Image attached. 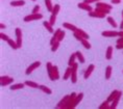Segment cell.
<instances>
[{
    "mask_svg": "<svg viewBox=\"0 0 123 109\" xmlns=\"http://www.w3.org/2000/svg\"><path fill=\"white\" fill-rule=\"evenodd\" d=\"M72 72H71V77H70V79H71L72 83H76L77 82V69H78V63L75 62L74 65L72 66Z\"/></svg>",
    "mask_w": 123,
    "mask_h": 109,
    "instance_id": "cell-1",
    "label": "cell"
},
{
    "mask_svg": "<svg viewBox=\"0 0 123 109\" xmlns=\"http://www.w3.org/2000/svg\"><path fill=\"white\" fill-rule=\"evenodd\" d=\"M43 18V15L42 14H30L28 16H26L24 18V22H30V21H37V20H40Z\"/></svg>",
    "mask_w": 123,
    "mask_h": 109,
    "instance_id": "cell-2",
    "label": "cell"
},
{
    "mask_svg": "<svg viewBox=\"0 0 123 109\" xmlns=\"http://www.w3.org/2000/svg\"><path fill=\"white\" fill-rule=\"evenodd\" d=\"M14 82V78L11 76H1L0 77V84L1 86H5V85H10Z\"/></svg>",
    "mask_w": 123,
    "mask_h": 109,
    "instance_id": "cell-3",
    "label": "cell"
},
{
    "mask_svg": "<svg viewBox=\"0 0 123 109\" xmlns=\"http://www.w3.org/2000/svg\"><path fill=\"white\" fill-rule=\"evenodd\" d=\"M48 76H49V78H50V80H52V81L57 80L58 78H60V72H58L57 65H53V69H52L51 74H49Z\"/></svg>",
    "mask_w": 123,
    "mask_h": 109,
    "instance_id": "cell-4",
    "label": "cell"
},
{
    "mask_svg": "<svg viewBox=\"0 0 123 109\" xmlns=\"http://www.w3.org/2000/svg\"><path fill=\"white\" fill-rule=\"evenodd\" d=\"M69 98H70V95H67V96H65L63 99L61 100L60 102L57 103V105L55 106L56 108H62V109H65V107H66V105L68 104V101H69Z\"/></svg>",
    "mask_w": 123,
    "mask_h": 109,
    "instance_id": "cell-5",
    "label": "cell"
},
{
    "mask_svg": "<svg viewBox=\"0 0 123 109\" xmlns=\"http://www.w3.org/2000/svg\"><path fill=\"white\" fill-rule=\"evenodd\" d=\"M41 65V62L40 61H36V62H33V63H31V65H30L28 68L26 69V72H25V74L26 75H30L31 74V73L35 71V70H37L39 68V66Z\"/></svg>",
    "mask_w": 123,
    "mask_h": 109,
    "instance_id": "cell-6",
    "label": "cell"
},
{
    "mask_svg": "<svg viewBox=\"0 0 123 109\" xmlns=\"http://www.w3.org/2000/svg\"><path fill=\"white\" fill-rule=\"evenodd\" d=\"M89 16L92 17V18H99V19H103L104 17H105V14L101 13L99 11H89Z\"/></svg>",
    "mask_w": 123,
    "mask_h": 109,
    "instance_id": "cell-7",
    "label": "cell"
},
{
    "mask_svg": "<svg viewBox=\"0 0 123 109\" xmlns=\"http://www.w3.org/2000/svg\"><path fill=\"white\" fill-rule=\"evenodd\" d=\"M15 33H16V38H17V44L18 46H19V48L22 47V30H21L20 28H16V31H15Z\"/></svg>",
    "mask_w": 123,
    "mask_h": 109,
    "instance_id": "cell-8",
    "label": "cell"
},
{
    "mask_svg": "<svg viewBox=\"0 0 123 109\" xmlns=\"http://www.w3.org/2000/svg\"><path fill=\"white\" fill-rule=\"evenodd\" d=\"M82 98H84V93H78L77 96H76V98H75V100H74V102H73V104L70 106V109H73V108H75L76 106H77L79 103H80V101L82 100Z\"/></svg>",
    "mask_w": 123,
    "mask_h": 109,
    "instance_id": "cell-9",
    "label": "cell"
},
{
    "mask_svg": "<svg viewBox=\"0 0 123 109\" xmlns=\"http://www.w3.org/2000/svg\"><path fill=\"white\" fill-rule=\"evenodd\" d=\"M101 34H102V36H105V38H117V36H119V32L112 30V31H103Z\"/></svg>",
    "mask_w": 123,
    "mask_h": 109,
    "instance_id": "cell-10",
    "label": "cell"
},
{
    "mask_svg": "<svg viewBox=\"0 0 123 109\" xmlns=\"http://www.w3.org/2000/svg\"><path fill=\"white\" fill-rule=\"evenodd\" d=\"M121 96H122V92H119V93H118V96L115 98V100L112 102V104L110 105V109H115L117 106H118V103H119V101H120V99H121Z\"/></svg>",
    "mask_w": 123,
    "mask_h": 109,
    "instance_id": "cell-11",
    "label": "cell"
},
{
    "mask_svg": "<svg viewBox=\"0 0 123 109\" xmlns=\"http://www.w3.org/2000/svg\"><path fill=\"white\" fill-rule=\"evenodd\" d=\"M77 6L80 8V10H84V11H87L88 13L89 11H93L92 10V6L90 4H88V3H86V2H79V3L77 4Z\"/></svg>",
    "mask_w": 123,
    "mask_h": 109,
    "instance_id": "cell-12",
    "label": "cell"
},
{
    "mask_svg": "<svg viewBox=\"0 0 123 109\" xmlns=\"http://www.w3.org/2000/svg\"><path fill=\"white\" fill-rule=\"evenodd\" d=\"M94 70H95V65H90L88 66L87 70L85 71V75H84V76H85V79H88V78L91 76V74L93 73Z\"/></svg>",
    "mask_w": 123,
    "mask_h": 109,
    "instance_id": "cell-13",
    "label": "cell"
},
{
    "mask_svg": "<svg viewBox=\"0 0 123 109\" xmlns=\"http://www.w3.org/2000/svg\"><path fill=\"white\" fill-rule=\"evenodd\" d=\"M96 7H102V8H106V10L112 11V5L107 4V3H104V2H101V1L96 2Z\"/></svg>",
    "mask_w": 123,
    "mask_h": 109,
    "instance_id": "cell-14",
    "label": "cell"
},
{
    "mask_svg": "<svg viewBox=\"0 0 123 109\" xmlns=\"http://www.w3.org/2000/svg\"><path fill=\"white\" fill-rule=\"evenodd\" d=\"M113 57V47L112 46H109L106 49V52H105V58L107 60H111Z\"/></svg>",
    "mask_w": 123,
    "mask_h": 109,
    "instance_id": "cell-15",
    "label": "cell"
},
{
    "mask_svg": "<svg viewBox=\"0 0 123 109\" xmlns=\"http://www.w3.org/2000/svg\"><path fill=\"white\" fill-rule=\"evenodd\" d=\"M63 26H64V28L69 29V30H71V31H73V32H75L76 30H77V27L72 25V24H70V23H63Z\"/></svg>",
    "mask_w": 123,
    "mask_h": 109,
    "instance_id": "cell-16",
    "label": "cell"
},
{
    "mask_svg": "<svg viewBox=\"0 0 123 109\" xmlns=\"http://www.w3.org/2000/svg\"><path fill=\"white\" fill-rule=\"evenodd\" d=\"M120 90H113L112 93H111V95L109 96V98H107V101H109L110 103H112L114 100H115V98L117 96H118V93H119Z\"/></svg>",
    "mask_w": 123,
    "mask_h": 109,
    "instance_id": "cell-17",
    "label": "cell"
},
{
    "mask_svg": "<svg viewBox=\"0 0 123 109\" xmlns=\"http://www.w3.org/2000/svg\"><path fill=\"white\" fill-rule=\"evenodd\" d=\"M43 25H44V27H45V28L47 29L50 33H53V32H54L53 27H52V25H51L50 23H49V21H44V22H43Z\"/></svg>",
    "mask_w": 123,
    "mask_h": 109,
    "instance_id": "cell-18",
    "label": "cell"
},
{
    "mask_svg": "<svg viewBox=\"0 0 123 109\" xmlns=\"http://www.w3.org/2000/svg\"><path fill=\"white\" fill-rule=\"evenodd\" d=\"M71 72H72V68L71 66H68L67 70L65 71V74H64V76H63V79L64 80H68L69 78L71 77Z\"/></svg>",
    "mask_w": 123,
    "mask_h": 109,
    "instance_id": "cell-19",
    "label": "cell"
},
{
    "mask_svg": "<svg viewBox=\"0 0 123 109\" xmlns=\"http://www.w3.org/2000/svg\"><path fill=\"white\" fill-rule=\"evenodd\" d=\"M24 4H25L24 0H14V1L11 2L12 6H23Z\"/></svg>",
    "mask_w": 123,
    "mask_h": 109,
    "instance_id": "cell-20",
    "label": "cell"
},
{
    "mask_svg": "<svg viewBox=\"0 0 123 109\" xmlns=\"http://www.w3.org/2000/svg\"><path fill=\"white\" fill-rule=\"evenodd\" d=\"M25 86V83H16V84H13L10 88L12 90H17V89H21Z\"/></svg>",
    "mask_w": 123,
    "mask_h": 109,
    "instance_id": "cell-21",
    "label": "cell"
},
{
    "mask_svg": "<svg viewBox=\"0 0 123 109\" xmlns=\"http://www.w3.org/2000/svg\"><path fill=\"white\" fill-rule=\"evenodd\" d=\"M75 32H77L79 35L81 36L82 38H86V40H89V34L86 31H84L82 29H79V28H77V30H76Z\"/></svg>",
    "mask_w": 123,
    "mask_h": 109,
    "instance_id": "cell-22",
    "label": "cell"
},
{
    "mask_svg": "<svg viewBox=\"0 0 123 109\" xmlns=\"http://www.w3.org/2000/svg\"><path fill=\"white\" fill-rule=\"evenodd\" d=\"M39 88L41 89L43 93H47V95H51V93H52V90L49 88L48 86H46V85H40V86H39Z\"/></svg>",
    "mask_w": 123,
    "mask_h": 109,
    "instance_id": "cell-23",
    "label": "cell"
},
{
    "mask_svg": "<svg viewBox=\"0 0 123 109\" xmlns=\"http://www.w3.org/2000/svg\"><path fill=\"white\" fill-rule=\"evenodd\" d=\"M76 59H77V57H76V53H72V55L70 56V58H69L68 65H69V66H72V65L75 63V60H76Z\"/></svg>",
    "mask_w": 123,
    "mask_h": 109,
    "instance_id": "cell-24",
    "label": "cell"
},
{
    "mask_svg": "<svg viewBox=\"0 0 123 109\" xmlns=\"http://www.w3.org/2000/svg\"><path fill=\"white\" fill-rule=\"evenodd\" d=\"M112 71H113L112 66H111V65H107L106 69H105V79H106V80H109L110 78H111V76H112Z\"/></svg>",
    "mask_w": 123,
    "mask_h": 109,
    "instance_id": "cell-25",
    "label": "cell"
},
{
    "mask_svg": "<svg viewBox=\"0 0 123 109\" xmlns=\"http://www.w3.org/2000/svg\"><path fill=\"white\" fill-rule=\"evenodd\" d=\"M25 85H27V86H29V87H32V88H39V84L38 83H36V82H33V81H25Z\"/></svg>",
    "mask_w": 123,
    "mask_h": 109,
    "instance_id": "cell-26",
    "label": "cell"
},
{
    "mask_svg": "<svg viewBox=\"0 0 123 109\" xmlns=\"http://www.w3.org/2000/svg\"><path fill=\"white\" fill-rule=\"evenodd\" d=\"M76 53V57H77V60L80 63H85V61H86V59H85V57H84V55H82V53L80 52V51H77V52H75Z\"/></svg>",
    "mask_w": 123,
    "mask_h": 109,
    "instance_id": "cell-27",
    "label": "cell"
},
{
    "mask_svg": "<svg viewBox=\"0 0 123 109\" xmlns=\"http://www.w3.org/2000/svg\"><path fill=\"white\" fill-rule=\"evenodd\" d=\"M44 1H45V5H46V7H47V10L51 13L52 10H53V6H54V5L52 4L51 0H44Z\"/></svg>",
    "mask_w": 123,
    "mask_h": 109,
    "instance_id": "cell-28",
    "label": "cell"
},
{
    "mask_svg": "<svg viewBox=\"0 0 123 109\" xmlns=\"http://www.w3.org/2000/svg\"><path fill=\"white\" fill-rule=\"evenodd\" d=\"M106 21L110 23V25H112V26L114 27V28H117V27H118V24L116 23V21L114 20V18H112V17H107V18H106Z\"/></svg>",
    "mask_w": 123,
    "mask_h": 109,
    "instance_id": "cell-29",
    "label": "cell"
},
{
    "mask_svg": "<svg viewBox=\"0 0 123 109\" xmlns=\"http://www.w3.org/2000/svg\"><path fill=\"white\" fill-rule=\"evenodd\" d=\"M7 43H8V45H10V46L13 48V49H18V48H19V46H18V44H17V41H14V40H8L7 41Z\"/></svg>",
    "mask_w": 123,
    "mask_h": 109,
    "instance_id": "cell-30",
    "label": "cell"
},
{
    "mask_svg": "<svg viewBox=\"0 0 123 109\" xmlns=\"http://www.w3.org/2000/svg\"><path fill=\"white\" fill-rule=\"evenodd\" d=\"M60 10H61V5L60 4H55L53 6V10H52L51 14L54 15V16H57V14L60 13Z\"/></svg>",
    "mask_w": 123,
    "mask_h": 109,
    "instance_id": "cell-31",
    "label": "cell"
},
{
    "mask_svg": "<svg viewBox=\"0 0 123 109\" xmlns=\"http://www.w3.org/2000/svg\"><path fill=\"white\" fill-rule=\"evenodd\" d=\"M80 43H81L82 46L86 48V49H91V47H92V46H91V44L89 43V41H88V40L84 38V40H81V41H80Z\"/></svg>",
    "mask_w": 123,
    "mask_h": 109,
    "instance_id": "cell-32",
    "label": "cell"
},
{
    "mask_svg": "<svg viewBox=\"0 0 123 109\" xmlns=\"http://www.w3.org/2000/svg\"><path fill=\"white\" fill-rule=\"evenodd\" d=\"M60 43H61V42L57 41V42H55L53 45H51V51H52V52H55V51L58 49V47H60Z\"/></svg>",
    "mask_w": 123,
    "mask_h": 109,
    "instance_id": "cell-33",
    "label": "cell"
},
{
    "mask_svg": "<svg viewBox=\"0 0 123 109\" xmlns=\"http://www.w3.org/2000/svg\"><path fill=\"white\" fill-rule=\"evenodd\" d=\"M46 69H47V73H48V75H49V74H51L52 69H53V65H52L51 62H47V63H46Z\"/></svg>",
    "mask_w": 123,
    "mask_h": 109,
    "instance_id": "cell-34",
    "label": "cell"
},
{
    "mask_svg": "<svg viewBox=\"0 0 123 109\" xmlns=\"http://www.w3.org/2000/svg\"><path fill=\"white\" fill-rule=\"evenodd\" d=\"M109 104H110V102L106 100V101H104L102 104L99 106V108H100V109H104V108H105V109H109V108H110V105H109Z\"/></svg>",
    "mask_w": 123,
    "mask_h": 109,
    "instance_id": "cell-35",
    "label": "cell"
},
{
    "mask_svg": "<svg viewBox=\"0 0 123 109\" xmlns=\"http://www.w3.org/2000/svg\"><path fill=\"white\" fill-rule=\"evenodd\" d=\"M95 10H96V11H101V13H103V14H105V15H109V14L111 13L110 10H106V8H102V7H96Z\"/></svg>",
    "mask_w": 123,
    "mask_h": 109,
    "instance_id": "cell-36",
    "label": "cell"
},
{
    "mask_svg": "<svg viewBox=\"0 0 123 109\" xmlns=\"http://www.w3.org/2000/svg\"><path fill=\"white\" fill-rule=\"evenodd\" d=\"M55 22H56V16H54V15H51V17H50V19H49V23L51 24L52 26L55 24Z\"/></svg>",
    "mask_w": 123,
    "mask_h": 109,
    "instance_id": "cell-37",
    "label": "cell"
},
{
    "mask_svg": "<svg viewBox=\"0 0 123 109\" xmlns=\"http://www.w3.org/2000/svg\"><path fill=\"white\" fill-rule=\"evenodd\" d=\"M65 35H66L65 31H63V30H62V31H61V33H60V35H58V38H57V41H58V42H62V41L64 40V38H65Z\"/></svg>",
    "mask_w": 123,
    "mask_h": 109,
    "instance_id": "cell-38",
    "label": "cell"
},
{
    "mask_svg": "<svg viewBox=\"0 0 123 109\" xmlns=\"http://www.w3.org/2000/svg\"><path fill=\"white\" fill-rule=\"evenodd\" d=\"M40 10H41V6H40L39 4H37L36 6L33 7V10H32V11H31V13H32V14H39Z\"/></svg>",
    "mask_w": 123,
    "mask_h": 109,
    "instance_id": "cell-39",
    "label": "cell"
},
{
    "mask_svg": "<svg viewBox=\"0 0 123 109\" xmlns=\"http://www.w3.org/2000/svg\"><path fill=\"white\" fill-rule=\"evenodd\" d=\"M0 38H1V40L2 41H8L10 40V38H8V35H6V34H4V33H0Z\"/></svg>",
    "mask_w": 123,
    "mask_h": 109,
    "instance_id": "cell-40",
    "label": "cell"
},
{
    "mask_svg": "<svg viewBox=\"0 0 123 109\" xmlns=\"http://www.w3.org/2000/svg\"><path fill=\"white\" fill-rule=\"evenodd\" d=\"M74 38H76V40H77V41H79V42H80L81 40H84V38H82L81 36L79 35L77 32H74Z\"/></svg>",
    "mask_w": 123,
    "mask_h": 109,
    "instance_id": "cell-41",
    "label": "cell"
},
{
    "mask_svg": "<svg viewBox=\"0 0 123 109\" xmlns=\"http://www.w3.org/2000/svg\"><path fill=\"white\" fill-rule=\"evenodd\" d=\"M98 1H101V0H85V2L88 4H92V3H95V2H98Z\"/></svg>",
    "mask_w": 123,
    "mask_h": 109,
    "instance_id": "cell-42",
    "label": "cell"
},
{
    "mask_svg": "<svg viewBox=\"0 0 123 109\" xmlns=\"http://www.w3.org/2000/svg\"><path fill=\"white\" fill-rule=\"evenodd\" d=\"M112 4H120L121 3V0H111Z\"/></svg>",
    "mask_w": 123,
    "mask_h": 109,
    "instance_id": "cell-43",
    "label": "cell"
},
{
    "mask_svg": "<svg viewBox=\"0 0 123 109\" xmlns=\"http://www.w3.org/2000/svg\"><path fill=\"white\" fill-rule=\"evenodd\" d=\"M123 43V36H119V38L117 40V44H122Z\"/></svg>",
    "mask_w": 123,
    "mask_h": 109,
    "instance_id": "cell-44",
    "label": "cell"
},
{
    "mask_svg": "<svg viewBox=\"0 0 123 109\" xmlns=\"http://www.w3.org/2000/svg\"><path fill=\"white\" fill-rule=\"evenodd\" d=\"M116 48H117V49H119V50L123 49V43L122 44H117L116 45Z\"/></svg>",
    "mask_w": 123,
    "mask_h": 109,
    "instance_id": "cell-45",
    "label": "cell"
},
{
    "mask_svg": "<svg viewBox=\"0 0 123 109\" xmlns=\"http://www.w3.org/2000/svg\"><path fill=\"white\" fill-rule=\"evenodd\" d=\"M119 27H120V29H121V30H123V19H122V21H121V23H120Z\"/></svg>",
    "mask_w": 123,
    "mask_h": 109,
    "instance_id": "cell-46",
    "label": "cell"
},
{
    "mask_svg": "<svg viewBox=\"0 0 123 109\" xmlns=\"http://www.w3.org/2000/svg\"><path fill=\"white\" fill-rule=\"evenodd\" d=\"M0 28H1V29H4V28H5V25H4L3 23H1V24H0Z\"/></svg>",
    "mask_w": 123,
    "mask_h": 109,
    "instance_id": "cell-47",
    "label": "cell"
},
{
    "mask_svg": "<svg viewBox=\"0 0 123 109\" xmlns=\"http://www.w3.org/2000/svg\"><path fill=\"white\" fill-rule=\"evenodd\" d=\"M119 36H123V30H121V31H119Z\"/></svg>",
    "mask_w": 123,
    "mask_h": 109,
    "instance_id": "cell-48",
    "label": "cell"
},
{
    "mask_svg": "<svg viewBox=\"0 0 123 109\" xmlns=\"http://www.w3.org/2000/svg\"><path fill=\"white\" fill-rule=\"evenodd\" d=\"M122 19H123V11H122Z\"/></svg>",
    "mask_w": 123,
    "mask_h": 109,
    "instance_id": "cell-49",
    "label": "cell"
},
{
    "mask_svg": "<svg viewBox=\"0 0 123 109\" xmlns=\"http://www.w3.org/2000/svg\"><path fill=\"white\" fill-rule=\"evenodd\" d=\"M31 1H37V0H31Z\"/></svg>",
    "mask_w": 123,
    "mask_h": 109,
    "instance_id": "cell-50",
    "label": "cell"
}]
</instances>
